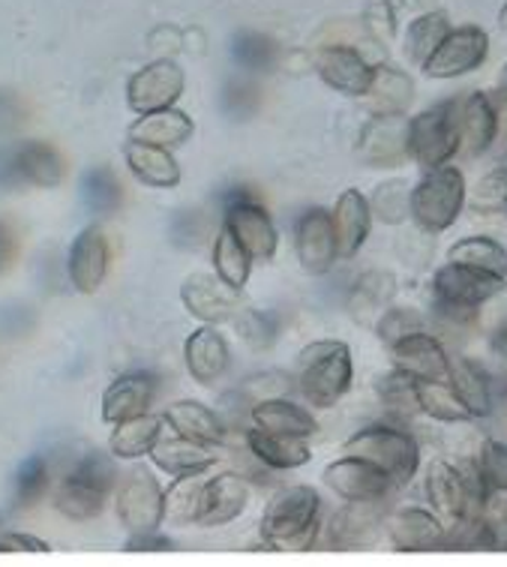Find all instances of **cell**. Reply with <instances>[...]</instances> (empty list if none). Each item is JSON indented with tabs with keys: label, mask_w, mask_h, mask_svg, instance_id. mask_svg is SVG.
<instances>
[{
	"label": "cell",
	"mask_w": 507,
	"mask_h": 567,
	"mask_svg": "<svg viewBox=\"0 0 507 567\" xmlns=\"http://www.w3.org/2000/svg\"><path fill=\"white\" fill-rule=\"evenodd\" d=\"M321 535V498L307 484L286 486L261 516V540L273 553H310Z\"/></svg>",
	"instance_id": "6da1fadb"
},
{
	"label": "cell",
	"mask_w": 507,
	"mask_h": 567,
	"mask_svg": "<svg viewBox=\"0 0 507 567\" xmlns=\"http://www.w3.org/2000/svg\"><path fill=\"white\" fill-rule=\"evenodd\" d=\"M352 349L340 340L310 342L298 354V391L315 409H331L352 391Z\"/></svg>",
	"instance_id": "7a4b0ae2"
},
{
	"label": "cell",
	"mask_w": 507,
	"mask_h": 567,
	"mask_svg": "<svg viewBox=\"0 0 507 567\" xmlns=\"http://www.w3.org/2000/svg\"><path fill=\"white\" fill-rule=\"evenodd\" d=\"M468 202L466 175L456 165H438L424 172L412 186V219L426 235H438L454 226Z\"/></svg>",
	"instance_id": "3957f363"
},
{
	"label": "cell",
	"mask_w": 507,
	"mask_h": 567,
	"mask_svg": "<svg viewBox=\"0 0 507 567\" xmlns=\"http://www.w3.org/2000/svg\"><path fill=\"white\" fill-rule=\"evenodd\" d=\"M114 484H117V468L112 456L87 454L63 475L54 493V507L70 519H94L96 514H103Z\"/></svg>",
	"instance_id": "277c9868"
},
{
	"label": "cell",
	"mask_w": 507,
	"mask_h": 567,
	"mask_svg": "<svg viewBox=\"0 0 507 567\" xmlns=\"http://www.w3.org/2000/svg\"><path fill=\"white\" fill-rule=\"evenodd\" d=\"M342 454L361 456L366 463H373L396 486L408 484L421 465V447L414 442V435L403 433L396 426H366L342 444Z\"/></svg>",
	"instance_id": "5b68a950"
},
{
	"label": "cell",
	"mask_w": 507,
	"mask_h": 567,
	"mask_svg": "<svg viewBox=\"0 0 507 567\" xmlns=\"http://www.w3.org/2000/svg\"><path fill=\"white\" fill-rule=\"evenodd\" d=\"M66 175L63 156L45 142H7L0 145V193L24 186L52 189Z\"/></svg>",
	"instance_id": "8992f818"
},
{
	"label": "cell",
	"mask_w": 507,
	"mask_h": 567,
	"mask_svg": "<svg viewBox=\"0 0 507 567\" xmlns=\"http://www.w3.org/2000/svg\"><path fill=\"white\" fill-rule=\"evenodd\" d=\"M459 154V130H456V100L438 103L408 121V159L424 172L447 165Z\"/></svg>",
	"instance_id": "52a82bcc"
},
{
	"label": "cell",
	"mask_w": 507,
	"mask_h": 567,
	"mask_svg": "<svg viewBox=\"0 0 507 567\" xmlns=\"http://www.w3.org/2000/svg\"><path fill=\"white\" fill-rule=\"evenodd\" d=\"M223 228H226L231 238L238 240L240 247L247 249L252 261H270V258L277 256V247H280L277 226H273L268 210L249 196V193H244V189H235L226 198Z\"/></svg>",
	"instance_id": "ba28073f"
},
{
	"label": "cell",
	"mask_w": 507,
	"mask_h": 567,
	"mask_svg": "<svg viewBox=\"0 0 507 567\" xmlns=\"http://www.w3.org/2000/svg\"><path fill=\"white\" fill-rule=\"evenodd\" d=\"M117 516L130 535L156 532L166 519V489L147 468H133L117 489Z\"/></svg>",
	"instance_id": "9c48e42d"
},
{
	"label": "cell",
	"mask_w": 507,
	"mask_h": 567,
	"mask_svg": "<svg viewBox=\"0 0 507 567\" xmlns=\"http://www.w3.org/2000/svg\"><path fill=\"white\" fill-rule=\"evenodd\" d=\"M489 58V37L477 24L451 28L433 58L421 66L430 79H459L480 70Z\"/></svg>",
	"instance_id": "30bf717a"
},
{
	"label": "cell",
	"mask_w": 507,
	"mask_h": 567,
	"mask_svg": "<svg viewBox=\"0 0 507 567\" xmlns=\"http://www.w3.org/2000/svg\"><path fill=\"white\" fill-rule=\"evenodd\" d=\"M384 519H387L384 502H349L331 516V523L324 528V547L333 553L373 547L382 535Z\"/></svg>",
	"instance_id": "8fae6325"
},
{
	"label": "cell",
	"mask_w": 507,
	"mask_h": 567,
	"mask_svg": "<svg viewBox=\"0 0 507 567\" xmlns=\"http://www.w3.org/2000/svg\"><path fill=\"white\" fill-rule=\"evenodd\" d=\"M505 291H507V279L484 274V270L466 268V265H456V261L442 265V268L435 270V277H433L435 300L456 303V307H472V310L487 307L489 300L501 298Z\"/></svg>",
	"instance_id": "7c38bea8"
},
{
	"label": "cell",
	"mask_w": 507,
	"mask_h": 567,
	"mask_svg": "<svg viewBox=\"0 0 507 567\" xmlns=\"http://www.w3.org/2000/svg\"><path fill=\"white\" fill-rule=\"evenodd\" d=\"M184 87H187V79H184V70L175 61H154L142 66L130 79V84H126V105L135 114L172 109L184 96Z\"/></svg>",
	"instance_id": "4fadbf2b"
},
{
	"label": "cell",
	"mask_w": 507,
	"mask_h": 567,
	"mask_svg": "<svg viewBox=\"0 0 507 567\" xmlns=\"http://www.w3.org/2000/svg\"><path fill=\"white\" fill-rule=\"evenodd\" d=\"M324 484L331 493L340 495L342 502H387V495L394 493L396 486L382 468L349 454H342V460L324 468Z\"/></svg>",
	"instance_id": "5bb4252c"
},
{
	"label": "cell",
	"mask_w": 507,
	"mask_h": 567,
	"mask_svg": "<svg viewBox=\"0 0 507 567\" xmlns=\"http://www.w3.org/2000/svg\"><path fill=\"white\" fill-rule=\"evenodd\" d=\"M294 249H298V261L303 265V270L312 277H321L337 265L340 249H337L331 210H324V207L303 210L294 226Z\"/></svg>",
	"instance_id": "9a60e30c"
},
{
	"label": "cell",
	"mask_w": 507,
	"mask_h": 567,
	"mask_svg": "<svg viewBox=\"0 0 507 567\" xmlns=\"http://www.w3.org/2000/svg\"><path fill=\"white\" fill-rule=\"evenodd\" d=\"M384 532L396 553H438L445 549V523L424 507H400L384 519Z\"/></svg>",
	"instance_id": "2e32d148"
},
{
	"label": "cell",
	"mask_w": 507,
	"mask_h": 567,
	"mask_svg": "<svg viewBox=\"0 0 507 567\" xmlns=\"http://www.w3.org/2000/svg\"><path fill=\"white\" fill-rule=\"evenodd\" d=\"M315 73L342 96H363L373 82V63L352 45H321L315 52Z\"/></svg>",
	"instance_id": "e0dca14e"
},
{
	"label": "cell",
	"mask_w": 507,
	"mask_h": 567,
	"mask_svg": "<svg viewBox=\"0 0 507 567\" xmlns=\"http://www.w3.org/2000/svg\"><path fill=\"white\" fill-rule=\"evenodd\" d=\"M358 154L373 168H396L408 159V121L403 114H373L363 126Z\"/></svg>",
	"instance_id": "ac0fdd59"
},
{
	"label": "cell",
	"mask_w": 507,
	"mask_h": 567,
	"mask_svg": "<svg viewBox=\"0 0 507 567\" xmlns=\"http://www.w3.org/2000/svg\"><path fill=\"white\" fill-rule=\"evenodd\" d=\"M391 349L396 370H403L405 375H412L414 382H447V367L451 358L442 342L435 340L433 333L426 330H414L403 340H396Z\"/></svg>",
	"instance_id": "d6986e66"
},
{
	"label": "cell",
	"mask_w": 507,
	"mask_h": 567,
	"mask_svg": "<svg viewBox=\"0 0 507 567\" xmlns=\"http://www.w3.org/2000/svg\"><path fill=\"white\" fill-rule=\"evenodd\" d=\"M108 265H112V249L108 238L100 226H87L79 231V238L70 247L66 258V270H70V282L82 295H94L108 277Z\"/></svg>",
	"instance_id": "ffe728a7"
},
{
	"label": "cell",
	"mask_w": 507,
	"mask_h": 567,
	"mask_svg": "<svg viewBox=\"0 0 507 567\" xmlns=\"http://www.w3.org/2000/svg\"><path fill=\"white\" fill-rule=\"evenodd\" d=\"M456 130H459V151L466 156L487 154L496 145L498 114L496 103L487 93H466L456 100Z\"/></svg>",
	"instance_id": "44dd1931"
},
{
	"label": "cell",
	"mask_w": 507,
	"mask_h": 567,
	"mask_svg": "<svg viewBox=\"0 0 507 567\" xmlns=\"http://www.w3.org/2000/svg\"><path fill=\"white\" fill-rule=\"evenodd\" d=\"M180 300L193 319L205 321V324H219V321L235 319L240 310L238 291L228 289L226 282L210 274H193V277L180 286Z\"/></svg>",
	"instance_id": "7402d4cb"
},
{
	"label": "cell",
	"mask_w": 507,
	"mask_h": 567,
	"mask_svg": "<svg viewBox=\"0 0 507 567\" xmlns=\"http://www.w3.org/2000/svg\"><path fill=\"white\" fill-rule=\"evenodd\" d=\"M249 502L247 481L235 472H223L205 481L201 489V505H198V526H226L231 519H238L244 514V507Z\"/></svg>",
	"instance_id": "603a6c76"
},
{
	"label": "cell",
	"mask_w": 507,
	"mask_h": 567,
	"mask_svg": "<svg viewBox=\"0 0 507 567\" xmlns=\"http://www.w3.org/2000/svg\"><path fill=\"white\" fill-rule=\"evenodd\" d=\"M333 231H337V249L340 258H354L373 231V210L370 198L361 189H345L331 210Z\"/></svg>",
	"instance_id": "cb8c5ba5"
},
{
	"label": "cell",
	"mask_w": 507,
	"mask_h": 567,
	"mask_svg": "<svg viewBox=\"0 0 507 567\" xmlns=\"http://www.w3.org/2000/svg\"><path fill=\"white\" fill-rule=\"evenodd\" d=\"M184 363L198 384H217L228 372L231 351H228L223 333L214 324H205V328L193 330L184 342Z\"/></svg>",
	"instance_id": "d4e9b609"
},
{
	"label": "cell",
	"mask_w": 507,
	"mask_h": 567,
	"mask_svg": "<svg viewBox=\"0 0 507 567\" xmlns=\"http://www.w3.org/2000/svg\"><path fill=\"white\" fill-rule=\"evenodd\" d=\"M193 133H196L193 117L172 105V109H159V112L138 114V121L130 126V142L175 151V147L187 145Z\"/></svg>",
	"instance_id": "484cf974"
},
{
	"label": "cell",
	"mask_w": 507,
	"mask_h": 567,
	"mask_svg": "<svg viewBox=\"0 0 507 567\" xmlns=\"http://www.w3.org/2000/svg\"><path fill=\"white\" fill-rule=\"evenodd\" d=\"M156 396V379L151 372H126L105 391L103 396V421L121 423L135 414L151 412Z\"/></svg>",
	"instance_id": "4316f807"
},
{
	"label": "cell",
	"mask_w": 507,
	"mask_h": 567,
	"mask_svg": "<svg viewBox=\"0 0 507 567\" xmlns=\"http://www.w3.org/2000/svg\"><path fill=\"white\" fill-rule=\"evenodd\" d=\"M163 423H168L177 435L205 444V447H217L226 442V423L219 421L214 409H207L205 403H196V400H180V403L168 405Z\"/></svg>",
	"instance_id": "83f0119b"
},
{
	"label": "cell",
	"mask_w": 507,
	"mask_h": 567,
	"mask_svg": "<svg viewBox=\"0 0 507 567\" xmlns=\"http://www.w3.org/2000/svg\"><path fill=\"white\" fill-rule=\"evenodd\" d=\"M366 105L373 114H405L414 103V82L412 75L403 73L400 66L382 63L373 66V82L366 87Z\"/></svg>",
	"instance_id": "f1b7e54d"
},
{
	"label": "cell",
	"mask_w": 507,
	"mask_h": 567,
	"mask_svg": "<svg viewBox=\"0 0 507 567\" xmlns=\"http://www.w3.org/2000/svg\"><path fill=\"white\" fill-rule=\"evenodd\" d=\"M252 423L268 433L294 435V439H312L319 433V421L312 417L310 409L282 400V396H270V400L252 405Z\"/></svg>",
	"instance_id": "f546056e"
},
{
	"label": "cell",
	"mask_w": 507,
	"mask_h": 567,
	"mask_svg": "<svg viewBox=\"0 0 507 567\" xmlns=\"http://www.w3.org/2000/svg\"><path fill=\"white\" fill-rule=\"evenodd\" d=\"M247 447L249 454L256 456L261 465L277 468V472H289V468H301L310 463V444L307 439H294V435H280L268 433L252 426L247 433Z\"/></svg>",
	"instance_id": "4dcf8cb0"
},
{
	"label": "cell",
	"mask_w": 507,
	"mask_h": 567,
	"mask_svg": "<svg viewBox=\"0 0 507 567\" xmlns=\"http://www.w3.org/2000/svg\"><path fill=\"white\" fill-rule=\"evenodd\" d=\"M447 384L463 400L472 417H489L493 412V384H489V372L472 358H451L447 367Z\"/></svg>",
	"instance_id": "1f68e13d"
},
{
	"label": "cell",
	"mask_w": 507,
	"mask_h": 567,
	"mask_svg": "<svg viewBox=\"0 0 507 567\" xmlns=\"http://www.w3.org/2000/svg\"><path fill=\"white\" fill-rule=\"evenodd\" d=\"M151 460H154L156 468H163L166 475L180 477V475H193V472H207L214 468V454L210 447L198 442H189L184 435H159V442L151 447Z\"/></svg>",
	"instance_id": "d6a6232c"
},
{
	"label": "cell",
	"mask_w": 507,
	"mask_h": 567,
	"mask_svg": "<svg viewBox=\"0 0 507 567\" xmlns=\"http://www.w3.org/2000/svg\"><path fill=\"white\" fill-rule=\"evenodd\" d=\"M126 165L138 184L151 189H175L180 184V165L172 156V151L154 145H126Z\"/></svg>",
	"instance_id": "836d02e7"
},
{
	"label": "cell",
	"mask_w": 507,
	"mask_h": 567,
	"mask_svg": "<svg viewBox=\"0 0 507 567\" xmlns=\"http://www.w3.org/2000/svg\"><path fill=\"white\" fill-rule=\"evenodd\" d=\"M159 435H163V417L159 414H135V417L114 423L108 447L121 460H138V456L151 454V447L159 442Z\"/></svg>",
	"instance_id": "e575fe53"
},
{
	"label": "cell",
	"mask_w": 507,
	"mask_h": 567,
	"mask_svg": "<svg viewBox=\"0 0 507 567\" xmlns=\"http://www.w3.org/2000/svg\"><path fill=\"white\" fill-rule=\"evenodd\" d=\"M451 31V19H447V12L442 10H430L421 12L417 19L408 24V31H405V58L414 63V66H424L433 52L442 45V40Z\"/></svg>",
	"instance_id": "d590c367"
},
{
	"label": "cell",
	"mask_w": 507,
	"mask_h": 567,
	"mask_svg": "<svg viewBox=\"0 0 507 567\" xmlns=\"http://www.w3.org/2000/svg\"><path fill=\"white\" fill-rule=\"evenodd\" d=\"M447 261L507 279V249L498 240L484 238V235L456 240L454 247L447 249Z\"/></svg>",
	"instance_id": "8d00e7d4"
},
{
	"label": "cell",
	"mask_w": 507,
	"mask_h": 567,
	"mask_svg": "<svg viewBox=\"0 0 507 567\" xmlns=\"http://www.w3.org/2000/svg\"><path fill=\"white\" fill-rule=\"evenodd\" d=\"M231 58L247 75H265L280 61V45L268 33L238 31L231 40Z\"/></svg>",
	"instance_id": "74e56055"
},
{
	"label": "cell",
	"mask_w": 507,
	"mask_h": 567,
	"mask_svg": "<svg viewBox=\"0 0 507 567\" xmlns=\"http://www.w3.org/2000/svg\"><path fill=\"white\" fill-rule=\"evenodd\" d=\"M249 274H252V256L223 228L214 238V277L223 279L228 289H235L240 295L247 289Z\"/></svg>",
	"instance_id": "f35d334b"
},
{
	"label": "cell",
	"mask_w": 507,
	"mask_h": 567,
	"mask_svg": "<svg viewBox=\"0 0 507 567\" xmlns=\"http://www.w3.org/2000/svg\"><path fill=\"white\" fill-rule=\"evenodd\" d=\"M207 472H193L180 475L175 484L166 489V519L175 526H187L198 519V505H201V489H205Z\"/></svg>",
	"instance_id": "ab89813d"
},
{
	"label": "cell",
	"mask_w": 507,
	"mask_h": 567,
	"mask_svg": "<svg viewBox=\"0 0 507 567\" xmlns=\"http://www.w3.org/2000/svg\"><path fill=\"white\" fill-rule=\"evenodd\" d=\"M417 403L421 412L430 414L433 421L442 423H466L475 421L463 400L456 396L454 388L447 382H417Z\"/></svg>",
	"instance_id": "60d3db41"
},
{
	"label": "cell",
	"mask_w": 507,
	"mask_h": 567,
	"mask_svg": "<svg viewBox=\"0 0 507 567\" xmlns=\"http://www.w3.org/2000/svg\"><path fill=\"white\" fill-rule=\"evenodd\" d=\"M375 393L391 414L396 417H414L421 414V403H417V382L412 375H405L403 370H391L375 379Z\"/></svg>",
	"instance_id": "b9f144b4"
},
{
	"label": "cell",
	"mask_w": 507,
	"mask_h": 567,
	"mask_svg": "<svg viewBox=\"0 0 507 567\" xmlns=\"http://www.w3.org/2000/svg\"><path fill=\"white\" fill-rule=\"evenodd\" d=\"M370 210H373V219L384 226H400L405 219H412V184L400 177L384 181L370 198Z\"/></svg>",
	"instance_id": "7bdbcfd3"
},
{
	"label": "cell",
	"mask_w": 507,
	"mask_h": 567,
	"mask_svg": "<svg viewBox=\"0 0 507 567\" xmlns=\"http://www.w3.org/2000/svg\"><path fill=\"white\" fill-rule=\"evenodd\" d=\"M82 198L94 217H108L121 207L124 193H121V184H117L112 168H91L82 177Z\"/></svg>",
	"instance_id": "ee69618b"
},
{
	"label": "cell",
	"mask_w": 507,
	"mask_h": 567,
	"mask_svg": "<svg viewBox=\"0 0 507 567\" xmlns=\"http://www.w3.org/2000/svg\"><path fill=\"white\" fill-rule=\"evenodd\" d=\"M468 202H472L477 214L507 217V165H498L489 175L480 177Z\"/></svg>",
	"instance_id": "f6af8a7d"
},
{
	"label": "cell",
	"mask_w": 507,
	"mask_h": 567,
	"mask_svg": "<svg viewBox=\"0 0 507 567\" xmlns=\"http://www.w3.org/2000/svg\"><path fill=\"white\" fill-rule=\"evenodd\" d=\"M475 468L489 493H507V442L487 439L480 444Z\"/></svg>",
	"instance_id": "bcb514c9"
},
{
	"label": "cell",
	"mask_w": 507,
	"mask_h": 567,
	"mask_svg": "<svg viewBox=\"0 0 507 567\" xmlns=\"http://www.w3.org/2000/svg\"><path fill=\"white\" fill-rule=\"evenodd\" d=\"M487 553H507V493H489L480 507Z\"/></svg>",
	"instance_id": "7dc6e473"
},
{
	"label": "cell",
	"mask_w": 507,
	"mask_h": 567,
	"mask_svg": "<svg viewBox=\"0 0 507 567\" xmlns=\"http://www.w3.org/2000/svg\"><path fill=\"white\" fill-rule=\"evenodd\" d=\"M45 486H49V463H45L42 456L24 460L19 468V475H15V505H33V502L45 493Z\"/></svg>",
	"instance_id": "c3c4849f"
},
{
	"label": "cell",
	"mask_w": 507,
	"mask_h": 567,
	"mask_svg": "<svg viewBox=\"0 0 507 567\" xmlns=\"http://www.w3.org/2000/svg\"><path fill=\"white\" fill-rule=\"evenodd\" d=\"M259 105V87L249 82V79H228L226 87H223V112L235 121H244V117H252Z\"/></svg>",
	"instance_id": "681fc988"
},
{
	"label": "cell",
	"mask_w": 507,
	"mask_h": 567,
	"mask_svg": "<svg viewBox=\"0 0 507 567\" xmlns=\"http://www.w3.org/2000/svg\"><path fill=\"white\" fill-rule=\"evenodd\" d=\"M414 330H424V319L414 310H384L379 324H375V333L384 346H394L396 340H403Z\"/></svg>",
	"instance_id": "f907efd6"
},
{
	"label": "cell",
	"mask_w": 507,
	"mask_h": 567,
	"mask_svg": "<svg viewBox=\"0 0 507 567\" xmlns=\"http://www.w3.org/2000/svg\"><path fill=\"white\" fill-rule=\"evenodd\" d=\"M363 21H366V31L373 33L379 42H391L396 33V12L391 7V0H373L366 12H363Z\"/></svg>",
	"instance_id": "816d5d0a"
},
{
	"label": "cell",
	"mask_w": 507,
	"mask_h": 567,
	"mask_svg": "<svg viewBox=\"0 0 507 567\" xmlns=\"http://www.w3.org/2000/svg\"><path fill=\"white\" fill-rule=\"evenodd\" d=\"M394 277L391 274H370L358 286V298L363 300V310H379L387 300L394 298Z\"/></svg>",
	"instance_id": "f5cc1de1"
},
{
	"label": "cell",
	"mask_w": 507,
	"mask_h": 567,
	"mask_svg": "<svg viewBox=\"0 0 507 567\" xmlns=\"http://www.w3.org/2000/svg\"><path fill=\"white\" fill-rule=\"evenodd\" d=\"M240 333H244V340H249L256 349H265L270 340H273V328H270V321L256 310L244 312V319L238 321Z\"/></svg>",
	"instance_id": "db71d44e"
},
{
	"label": "cell",
	"mask_w": 507,
	"mask_h": 567,
	"mask_svg": "<svg viewBox=\"0 0 507 567\" xmlns=\"http://www.w3.org/2000/svg\"><path fill=\"white\" fill-rule=\"evenodd\" d=\"M168 549H175V540L159 535V528L156 532H142V535H130V540H126V553H168Z\"/></svg>",
	"instance_id": "11a10c76"
},
{
	"label": "cell",
	"mask_w": 507,
	"mask_h": 567,
	"mask_svg": "<svg viewBox=\"0 0 507 567\" xmlns=\"http://www.w3.org/2000/svg\"><path fill=\"white\" fill-rule=\"evenodd\" d=\"M0 553H49V544H42L40 537L33 535L7 532L0 535Z\"/></svg>",
	"instance_id": "9f6ffc18"
},
{
	"label": "cell",
	"mask_w": 507,
	"mask_h": 567,
	"mask_svg": "<svg viewBox=\"0 0 507 567\" xmlns=\"http://www.w3.org/2000/svg\"><path fill=\"white\" fill-rule=\"evenodd\" d=\"M19 117H21L19 103L12 100L10 93H7V96L0 93V133H3V130H12V126H19L21 124Z\"/></svg>",
	"instance_id": "6f0895ef"
},
{
	"label": "cell",
	"mask_w": 507,
	"mask_h": 567,
	"mask_svg": "<svg viewBox=\"0 0 507 567\" xmlns=\"http://www.w3.org/2000/svg\"><path fill=\"white\" fill-rule=\"evenodd\" d=\"M496 103V114H498V133H496V142L505 145V154H507V100H493Z\"/></svg>",
	"instance_id": "680465c9"
},
{
	"label": "cell",
	"mask_w": 507,
	"mask_h": 567,
	"mask_svg": "<svg viewBox=\"0 0 507 567\" xmlns=\"http://www.w3.org/2000/svg\"><path fill=\"white\" fill-rule=\"evenodd\" d=\"M12 249H15L12 247V235L7 231V228L0 226V268H3V265L12 258Z\"/></svg>",
	"instance_id": "91938a15"
},
{
	"label": "cell",
	"mask_w": 507,
	"mask_h": 567,
	"mask_svg": "<svg viewBox=\"0 0 507 567\" xmlns=\"http://www.w3.org/2000/svg\"><path fill=\"white\" fill-rule=\"evenodd\" d=\"M496 87H498V93H496L498 100H507V63H505V66H501V73H498V84H496Z\"/></svg>",
	"instance_id": "94428289"
},
{
	"label": "cell",
	"mask_w": 507,
	"mask_h": 567,
	"mask_svg": "<svg viewBox=\"0 0 507 567\" xmlns=\"http://www.w3.org/2000/svg\"><path fill=\"white\" fill-rule=\"evenodd\" d=\"M498 24H501V31L507 33V3L501 7V12H498Z\"/></svg>",
	"instance_id": "6125c7cd"
},
{
	"label": "cell",
	"mask_w": 507,
	"mask_h": 567,
	"mask_svg": "<svg viewBox=\"0 0 507 567\" xmlns=\"http://www.w3.org/2000/svg\"><path fill=\"white\" fill-rule=\"evenodd\" d=\"M426 3H430V0H405V7H412V10H421Z\"/></svg>",
	"instance_id": "be15d7a7"
}]
</instances>
